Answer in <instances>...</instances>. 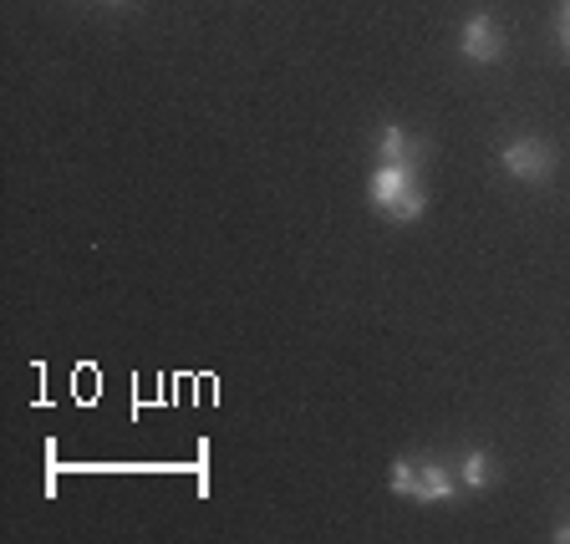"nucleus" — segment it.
Returning <instances> with one entry per match:
<instances>
[{
    "instance_id": "nucleus-1",
    "label": "nucleus",
    "mask_w": 570,
    "mask_h": 544,
    "mask_svg": "<svg viewBox=\"0 0 570 544\" xmlns=\"http://www.w3.org/2000/svg\"><path fill=\"white\" fill-rule=\"evenodd\" d=\"M372 204H377L387 219H397V225H413V219H423V189H417V168H397V164H377V174H372L367 184Z\"/></svg>"
},
{
    "instance_id": "nucleus-10",
    "label": "nucleus",
    "mask_w": 570,
    "mask_h": 544,
    "mask_svg": "<svg viewBox=\"0 0 570 544\" xmlns=\"http://www.w3.org/2000/svg\"><path fill=\"white\" fill-rule=\"evenodd\" d=\"M560 16H566V21H570V0H566V11H560Z\"/></svg>"
},
{
    "instance_id": "nucleus-2",
    "label": "nucleus",
    "mask_w": 570,
    "mask_h": 544,
    "mask_svg": "<svg viewBox=\"0 0 570 544\" xmlns=\"http://www.w3.org/2000/svg\"><path fill=\"white\" fill-rule=\"evenodd\" d=\"M499 168L514 178V184H546L556 174V148L534 138H514L504 154H499Z\"/></svg>"
},
{
    "instance_id": "nucleus-8",
    "label": "nucleus",
    "mask_w": 570,
    "mask_h": 544,
    "mask_svg": "<svg viewBox=\"0 0 570 544\" xmlns=\"http://www.w3.org/2000/svg\"><path fill=\"white\" fill-rule=\"evenodd\" d=\"M556 36H560V51H566V57H570V21H566V16H560V26H556Z\"/></svg>"
},
{
    "instance_id": "nucleus-3",
    "label": "nucleus",
    "mask_w": 570,
    "mask_h": 544,
    "mask_svg": "<svg viewBox=\"0 0 570 544\" xmlns=\"http://www.w3.org/2000/svg\"><path fill=\"white\" fill-rule=\"evenodd\" d=\"M459 51L474 61V67H494V61L504 57V31H499L494 16H484V11L469 16L459 31Z\"/></svg>"
},
{
    "instance_id": "nucleus-4",
    "label": "nucleus",
    "mask_w": 570,
    "mask_h": 544,
    "mask_svg": "<svg viewBox=\"0 0 570 544\" xmlns=\"http://www.w3.org/2000/svg\"><path fill=\"white\" fill-rule=\"evenodd\" d=\"M459 494V488H453V474L449 468H443V463H417L413 468V504H449V498Z\"/></svg>"
},
{
    "instance_id": "nucleus-7",
    "label": "nucleus",
    "mask_w": 570,
    "mask_h": 544,
    "mask_svg": "<svg viewBox=\"0 0 570 544\" xmlns=\"http://www.w3.org/2000/svg\"><path fill=\"white\" fill-rule=\"evenodd\" d=\"M387 484H392V494H397V498L413 494V463H407V458L392 463V478H387Z\"/></svg>"
},
{
    "instance_id": "nucleus-9",
    "label": "nucleus",
    "mask_w": 570,
    "mask_h": 544,
    "mask_svg": "<svg viewBox=\"0 0 570 544\" xmlns=\"http://www.w3.org/2000/svg\"><path fill=\"white\" fill-rule=\"evenodd\" d=\"M556 540H560V544H570V524H560V530H556Z\"/></svg>"
},
{
    "instance_id": "nucleus-6",
    "label": "nucleus",
    "mask_w": 570,
    "mask_h": 544,
    "mask_svg": "<svg viewBox=\"0 0 570 544\" xmlns=\"http://www.w3.org/2000/svg\"><path fill=\"white\" fill-rule=\"evenodd\" d=\"M459 484L463 488H489V458L484 453H469V458H463V468H459Z\"/></svg>"
},
{
    "instance_id": "nucleus-5",
    "label": "nucleus",
    "mask_w": 570,
    "mask_h": 544,
    "mask_svg": "<svg viewBox=\"0 0 570 544\" xmlns=\"http://www.w3.org/2000/svg\"><path fill=\"white\" fill-rule=\"evenodd\" d=\"M417 158H423V142H417L407 128H397V122H387V128L377 132V164L417 168Z\"/></svg>"
},
{
    "instance_id": "nucleus-11",
    "label": "nucleus",
    "mask_w": 570,
    "mask_h": 544,
    "mask_svg": "<svg viewBox=\"0 0 570 544\" xmlns=\"http://www.w3.org/2000/svg\"><path fill=\"white\" fill-rule=\"evenodd\" d=\"M112 6H128V0H112Z\"/></svg>"
}]
</instances>
